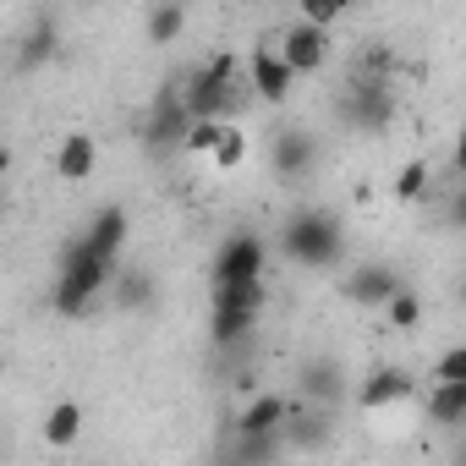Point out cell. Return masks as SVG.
<instances>
[{"instance_id": "obj_1", "label": "cell", "mask_w": 466, "mask_h": 466, "mask_svg": "<svg viewBox=\"0 0 466 466\" xmlns=\"http://www.w3.org/2000/svg\"><path fill=\"white\" fill-rule=\"evenodd\" d=\"M110 275H116V264H110V258H99L83 237H72V242L61 248V275H56L50 308H56L61 319H83V313L99 302V291L110 286Z\"/></svg>"}, {"instance_id": "obj_2", "label": "cell", "mask_w": 466, "mask_h": 466, "mask_svg": "<svg viewBox=\"0 0 466 466\" xmlns=\"http://www.w3.org/2000/svg\"><path fill=\"white\" fill-rule=\"evenodd\" d=\"M280 253L297 264V269H335L340 253H346V230L329 208H297L280 230Z\"/></svg>"}, {"instance_id": "obj_3", "label": "cell", "mask_w": 466, "mask_h": 466, "mask_svg": "<svg viewBox=\"0 0 466 466\" xmlns=\"http://www.w3.org/2000/svg\"><path fill=\"white\" fill-rule=\"evenodd\" d=\"M181 94H187V105H192V116H225V121H237V110L248 105V94H242V72H237V56H208L187 83H181Z\"/></svg>"}, {"instance_id": "obj_4", "label": "cell", "mask_w": 466, "mask_h": 466, "mask_svg": "<svg viewBox=\"0 0 466 466\" xmlns=\"http://www.w3.org/2000/svg\"><path fill=\"white\" fill-rule=\"evenodd\" d=\"M340 121L362 137H379L390 132L395 121V83H368V77H351L346 94H340Z\"/></svg>"}, {"instance_id": "obj_5", "label": "cell", "mask_w": 466, "mask_h": 466, "mask_svg": "<svg viewBox=\"0 0 466 466\" xmlns=\"http://www.w3.org/2000/svg\"><path fill=\"white\" fill-rule=\"evenodd\" d=\"M192 121H198V116H192V105H187L181 88L159 94L154 110H148V121H143V143H148V154H176V148H187Z\"/></svg>"}, {"instance_id": "obj_6", "label": "cell", "mask_w": 466, "mask_h": 466, "mask_svg": "<svg viewBox=\"0 0 466 466\" xmlns=\"http://www.w3.org/2000/svg\"><path fill=\"white\" fill-rule=\"evenodd\" d=\"M269 165H275V176H280L286 187L308 181V176L319 170V137H313L308 127H286V132H275V143H269Z\"/></svg>"}, {"instance_id": "obj_7", "label": "cell", "mask_w": 466, "mask_h": 466, "mask_svg": "<svg viewBox=\"0 0 466 466\" xmlns=\"http://www.w3.org/2000/svg\"><path fill=\"white\" fill-rule=\"evenodd\" d=\"M264 264H269L264 237H253V230H237V237H225V242H219L208 275H214V286H219V280H258Z\"/></svg>"}, {"instance_id": "obj_8", "label": "cell", "mask_w": 466, "mask_h": 466, "mask_svg": "<svg viewBox=\"0 0 466 466\" xmlns=\"http://www.w3.org/2000/svg\"><path fill=\"white\" fill-rule=\"evenodd\" d=\"M248 83H253V94H258L264 105H286L291 88H297V72H291V61H286L280 50L258 45V50L248 56Z\"/></svg>"}, {"instance_id": "obj_9", "label": "cell", "mask_w": 466, "mask_h": 466, "mask_svg": "<svg viewBox=\"0 0 466 466\" xmlns=\"http://www.w3.org/2000/svg\"><path fill=\"white\" fill-rule=\"evenodd\" d=\"M297 384H302V400L308 406H324V411H335L351 395V384H346V373H340L335 357H308L302 373H297Z\"/></svg>"}, {"instance_id": "obj_10", "label": "cell", "mask_w": 466, "mask_h": 466, "mask_svg": "<svg viewBox=\"0 0 466 466\" xmlns=\"http://www.w3.org/2000/svg\"><path fill=\"white\" fill-rule=\"evenodd\" d=\"M280 56L291 61V72H297V77L324 72V61H329V28H319V23H308V17H302L297 28H286Z\"/></svg>"}, {"instance_id": "obj_11", "label": "cell", "mask_w": 466, "mask_h": 466, "mask_svg": "<svg viewBox=\"0 0 466 466\" xmlns=\"http://www.w3.org/2000/svg\"><path fill=\"white\" fill-rule=\"evenodd\" d=\"M400 286H406V280H400L390 264H357V269L340 280V297H346V302H357V308H384Z\"/></svg>"}, {"instance_id": "obj_12", "label": "cell", "mask_w": 466, "mask_h": 466, "mask_svg": "<svg viewBox=\"0 0 466 466\" xmlns=\"http://www.w3.org/2000/svg\"><path fill=\"white\" fill-rule=\"evenodd\" d=\"M411 390H417V379H411L406 368H373V373L362 379V390H357V406H362V411H384V406L411 400Z\"/></svg>"}, {"instance_id": "obj_13", "label": "cell", "mask_w": 466, "mask_h": 466, "mask_svg": "<svg viewBox=\"0 0 466 466\" xmlns=\"http://www.w3.org/2000/svg\"><path fill=\"white\" fill-rule=\"evenodd\" d=\"M127 237H132V219H127V208H116V203H105L94 219H88V230H83V242L99 253V258H121V248H127Z\"/></svg>"}, {"instance_id": "obj_14", "label": "cell", "mask_w": 466, "mask_h": 466, "mask_svg": "<svg viewBox=\"0 0 466 466\" xmlns=\"http://www.w3.org/2000/svg\"><path fill=\"white\" fill-rule=\"evenodd\" d=\"M264 302H269L264 275L258 280H219L214 286V313H253V319H264Z\"/></svg>"}, {"instance_id": "obj_15", "label": "cell", "mask_w": 466, "mask_h": 466, "mask_svg": "<svg viewBox=\"0 0 466 466\" xmlns=\"http://www.w3.org/2000/svg\"><path fill=\"white\" fill-rule=\"evenodd\" d=\"M61 56V28L45 17V23H34L28 34H23V45H17V72L28 77V72H39V66H50Z\"/></svg>"}, {"instance_id": "obj_16", "label": "cell", "mask_w": 466, "mask_h": 466, "mask_svg": "<svg viewBox=\"0 0 466 466\" xmlns=\"http://www.w3.org/2000/svg\"><path fill=\"white\" fill-rule=\"evenodd\" d=\"M94 165H99V143H94L88 132H72V137L56 148V170H61L66 181H88Z\"/></svg>"}, {"instance_id": "obj_17", "label": "cell", "mask_w": 466, "mask_h": 466, "mask_svg": "<svg viewBox=\"0 0 466 466\" xmlns=\"http://www.w3.org/2000/svg\"><path fill=\"white\" fill-rule=\"evenodd\" d=\"M286 444H291V450H324V444H329V417H324V406L291 411V417H286Z\"/></svg>"}, {"instance_id": "obj_18", "label": "cell", "mask_w": 466, "mask_h": 466, "mask_svg": "<svg viewBox=\"0 0 466 466\" xmlns=\"http://www.w3.org/2000/svg\"><path fill=\"white\" fill-rule=\"evenodd\" d=\"M77 439H83V406L77 400H56L45 411V444L50 450H72Z\"/></svg>"}, {"instance_id": "obj_19", "label": "cell", "mask_w": 466, "mask_h": 466, "mask_svg": "<svg viewBox=\"0 0 466 466\" xmlns=\"http://www.w3.org/2000/svg\"><path fill=\"white\" fill-rule=\"evenodd\" d=\"M428 417H433L439 428H466V384H455V379H433Z\"/></svg>"}, {"instance_id": "obj_20", "label": "cell", "mask_w": 466, "mask_h": 466, "mask_svg": "<svg viewBox=\"0 0 466 466\" xmlns=\"http://www.w3.org/2000/svg\"><path fill=\"white\" fill-rule=\"evenodd\" d=\"M286 417H291V400L286 395H253L248 411L237 417V428L242 433H269V428H286Z\"/></svg>"}, {"instance_id": "obj_21", "label": "cell", "mask_w": 466, "mask_h": 466, "mask_svg": "<svg viewBox=\"0 0 466 466\" xmlns=\"http://www.w3.org/2000/svg\"><path fill=\"white\" fill-rule=\"evenodd\" d=\"M258 329V319L253 313H208V335H214V346L219 351H230V346H248V335Z\"/></svg>"}, {"instance_id": "obj_22", "label": "cell", "mask_w": 466, "mask_h": 466, "mask_svg": "<svg viewBox=\"0 0 466 466\" xmlns=\"http://www.w3.org/2000/svg\"><path fill=\"white\" fill-rule=\"evenodd\" d=\"M187 28V6L181 0H159V6L148 12V45H176Z\"/></svg>"}, {"instance_id": "obj_23", "label": "cell", "mask_w": 466, "mask_h": 466, "mask_svg": "<svg viewBox=\"0 0 466 466\" xmlns=\"http://www.w3.org/2000/svg\"><path fill=\"white\" fill-rule=\"evenodd\" d=\"M291 444H286V428H269V433H242L237 428V455L242 461H275V455H286Z\"/></svg>"}, {"instance_id": "obj_24", "label": "cell", "mask_w": 466, "mask_h": 466, "mask_svg": "<svg viewBox=\"0 0 466 466\" xmlns=\"http://www.w3.org/2000/svg\"><path fill=\"white\" fill-rule=\"evenodd\" d=\"M242 159H248V137H242V127H237V121H225L219 143L208 148V165H219V170H237Z\"/></svg>"}, {"instance_id": "obj_25", "label": "cell", "mask_w": 466, "mask_h": 466, "mask_svg": "<svg viewBox=\"0 0 466 466\" xmlns=\"http://www.w3.org/2000/svg\"><path fill=\"white\" fill-rule=\"evenodd\" d=\"M390 72H395V50H384V45H368L351 61V77H368V83H390Z\"/></svg>"}, {"instance_id": "obj_26", "label": "cell", "mask_w": 466, "mask_h": 466, "mask_svg": "<svg viewBox=\"0 0 466 466\" xmlns=\"http://www.w3.org/2000/svg\"><path fill=\"white\" fill-rule=\"evenodd\" d=\"M384 313H390L395 329H417V324H422V302H417V291H406V286L384 302Z\"/></svg>"}, {"instance_id": "obj_27", "label": "cell", "mask_w": 466, "mask_h": 466, "mask_svg": "<svg viewBox=\"0 0 466 466\" xmlns=\"http://www.w3.org/2000/svg\"><path fill=\"white\" fill-rule=\"evenodd\" d=\"M121 308H148L154 302V275H143V269H127L121 275V297H116Z\"/></svg>"}, {"instance_id": "obj_28", "label": "cell", "mask_w": 466, "mask_h": 466, "mask_svg": "<svg viewBox=\"0 0 466 466\" xmlns=\"http://www.w3.org/2000/svg\"><path fill=\"white\" fill-rule=\"evenodd\" d=\"M422 187H428V165H422V159H411V165L395 176V203H417V198H422Z\"/></svg>"}, {"instance_id": "obj_29", "label": "cell", "mask_w": 466, "mask_h": 466, "mask_svg": "<svg viewBox=\"0 0 466 466\" xmlns=\"http://www.w3.org/2000/svg\"><path fill=\"white\" fill-rule=\"evenodd\" d=\"M346 6H351V0H297V12H302L308 23H319V28L340 23V17H346Z\"/></svg>"}, {"instance_id": "obj_30", "label": "cell", "mask_w": 466, "mask_h": 466, "mask_svg": "<svg viewBox=\"0 0 466 466\" xmlns=\"http://www.w3.org/2000/svg\"><path fill=\"white\" fill-rule=\"evenodd\" d=\"M433 379H455V384H466V346H450V351L433 362Z\"/></svg>"}, {"instance_id": "obj_31", "label": "cell", "mask_w": 466, "mask_h": 466, "mask_svg": "<svg viewBox=\"0 0 466 466\" xmlns=\"http://www.w3.org/2000/svg\"><path fill=\"white\" fill-rule=\"evenodd\" d=\"M450 219H455V225H461V230H466V187H461V192H455V198H450Z\"/></svg>"}, {"instance_id": "obj_32", "label": "cell", "mask_w": 466, "mask_h": 466, "mask_svg": "<svg viewBox=\"0 0 466 466\" xmlns=\"http://www.w3.org/2000/svg\"><path fill=\"white\" fill-rule=\"evenodd\" d=\"M455 170H461V176H466V127H461V132H455Z\"/></svg>"}, {"instance_id": "obj_33", "label": "cell", "mask_w": 466, "mask_h": 466, "mask_svg": "<svg viewBox=\"0 0 466 466\" xmlns=\"http://www.w3.org/2000/svg\"><path fill=\"white\" fill-rule=\"evenodd\" d=\"M461 308H466V275H461Z\"/></svg>"}, {"instance_id": "obj_34", "label": "cell", "mask_w": 466, "mask_h": 466, "mask_svg": "<svg viewBox=\"0 0 466 466\" xmlns=\"http://www.w3.org/2000/svg\"><path fill=\"white\" fill-rule=\"evenodd\" d=\"M455 455H461V461H466V444H461V450H455Z\"/></svg>"}, {"instance_id": "obj_35", "label": "cell", "mask_w": 466, "mask_h": 466, "mask_svg": "<svg viewBox=\"0 0 466 466\" xmlns=\"http://www.w3.org/2000/svg\"><path fill=\"white\" fill-rule=\"evenodd\" d=\"M181 6H187V0H181Z\"/></svg>"}]
</instances>
